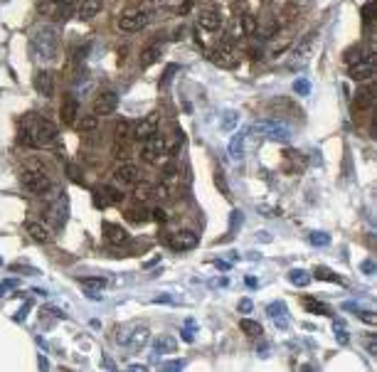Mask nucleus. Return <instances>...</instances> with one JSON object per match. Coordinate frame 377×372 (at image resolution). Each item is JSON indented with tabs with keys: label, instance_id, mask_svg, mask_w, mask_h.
Segmentation results:
<instances>
[{
	"label": "nucleus",
	"instance_id": "nucleus-1",
	"mask_svg": "<svg viewBox=\"0 0 377 372\" xmlns=\"http://www.w3.org/2000/svg\"><path fill=\"white\" fill-rule=\"evenodd\" d=\"M32 52H35V57L45 59V62H50V59L57 57L59 52V35L55 28H40L35 32V37H32Z\"/></svg>",
	"mask_w": 377,
	"mask_h": 372
},
{
	"label": "nucleus",
	"instance_id": "nucleus-2",
	"mask_svg": "<svg viewBox=\"0 0 377 372\" xmlns=\"http://www.w3.org/2000/svg\"><path fill=\"white\" fill-rule=\"evenodd\" d=\"M23 128L35 138V143L37 145L50 143V141L57 136V126H55L52 121H47V118H32V121H25Z\"/></svg>",
	"mask_w": 377,
	"mask_h": 372
},
{
	"label": "nucleus",
	"instance_id": "nucleus-3",
	"mask_svg": "<svg viewBox=\"0 0 377 372\" xmlns=\"http://www.w3.org/2000/svg\"><path fill=\"white\" fill-rule=\"evenodd\" d=\"M252 131H254V133H259V136L271 138V141H281V143L291 138V128L286 126V123L276 121V118H269V121L254 123V126H252Z\"/></svg>",
	"mask_w": 377,
	"mask_h": 372
},
{
	"label": "nucleus",
	"instance_id": "nucleus-4",
	"mask_svg": "<svg viewBox=\"0 0 377 372\" xmlns=\"http://www.w3.org/2000/svg\"><path fill=\"white\" fill-rule=\"evenodd\" d=\"M20 185L28 190V193H35V195H45V193H50V188H52V180H50V175L42 170H25L20 175Z\"/></svg>",
	"mask_w": 377,
	"mask_h": 372
},
{
	"label": "nucleus",
	"instance_id": "nucleus-5",
	"mask_svg": "<svg viewBox=\"0 0 377 372\" xmlns=\"http://www.w3.org/2000/svg\"><path fill=\"white\" fill-rule=\"evenodd\" d=\"M145 25H148V15H145L143 10H138V8H128L118 18V28L123 30V32H138Z\"/></svg>",
	"mask_w": 377,
	"mask_h": 372
},
{
	"label": "nucleus",
	"instance_id": "nucleus-6",
	"mask_svg": "<svg viewBox=\"0 0 377 372\" xmlns=\"http://www.w3.org/2000/svg\"><path fill=\"white\" fill-rule=\"evenodd\" d=\"M45 217H50L57 227H62L69 217V200H67V193H59V198L52 205H47L45 210Z\"/></svg>",
	"mask_w": 377,
	"mask_h": 372
},
{
	"label": "nucleus",
	"instance_id": "nucleus-7",
	"mask_svg": "<svg viewBox=\"0 0 377 372\" xmlns=\"http://www.w3.org/2000/svg\"><path fill=\"white\" fill-rule=\"evenodd\" d=\"M168 150H165V138H160L158 133H153L150 138L143 141V158L148 163H155L158 158H163Z\"/></svg>",
	"mask_w": 377,
	"mask_h": 372
},
{
	"label": "nucleus",
	"instance_id": "nucleus-8",
	"mask_svg": "<svg viewBox=\"0 0 377 372\" xmlns=\"http://www.w3.org/2000/svg\"><path fill=\"white\" fill-rule=\"evenodd\" d=\"M375 72V55H367V57L362 59H355L352 64H350V77L352 79H357V82H362V79H370V74Z\"/></svg>",
	"mask_w": 377,
	"mask_h": 372
},
{
	"label": "nucleus",
	"instance_id": "nucleus-9",
	"mask_svg": "<svg viewBox=\"0 0 377 372\" xmlns=\"http://www.w3.org/2000/svg\"><path fill=\"white\" fill-rule=\"evenodd\" d=\"M118 106V96L114 91H104V94H99L96 96V101H94V116H109L114 114Z\"/></svg>",
	"mask_w": 377,
	"mask_h": 372
},
{
	"label": "nucleus",
	"instance_id": "nucleus-10",
	"mask_svg": "<svg viewBox=\"0 0 377 372\" xmlns=\"http://www.w3.org/2000/svg\"><path fill=\"white\" fill-rule=\"evenodd\" d=\"M153 133H158V114H148L145 118H141V121L136 123V128H133V138H138V141L150 138Z\"/></svg>",
	"mask_w": 377,
	"mask_h": 372
},
{
	"label": "nucleus",
	"instance_id": "nucleus-11",
	"mask_svg": "<svg viewBox=\"0 0 377 372\" xmlns=\"http://www.w3.org/2000/svg\"><path fill=\"white\" fill-rule=\"evenodd\" d=\"M198 242H200V237H198L195 232L182 229V232H177L173 239H170V247L177 249V252H190V249H195V247H198Z\"/></svg>",
	"mask_w": 377,
	"mask_h": 372
},
{
	"label": "nucleus",
	"instance_id": "nucleus-12",
	"mask_svg": "<svg viewBox=\"0 0 377 372\" xmlns=\"http://www.w3.org/2000/svg\"><path fill=\"white\" fill-rule=\"evenodd\" d=\"M25 229H28V234L35 239V242H40V244H47L50 239H52V232H50V227L45 225V222H40V220H30L28 225H25Z\"/></svg>",
	"mask_w": 377,
	"mask_h": 372
},
{
	"label": "nucleus",
	"instance_id": "nucleus-13",
	"mask_svg": "<svg viewBox=\"0 0 377 372\" xmlns=\"http://www.w3.org/2000/svg\"><path fill=\"white\" fill-rule=\"evenodd\" d=\"M212 62H215L217 67H222V69H234V67H239L237 55H234L232 50H227V47L215 50V52H212Z\"/></svg>",
	"mask_w": 377,
	"mask_h": 372
},
{
	"label": "nucleus",
	"instance_id": "nucleus-14",
	"mask_svg": "<svg viewBox=\"0 0 377 372\" xmlns=\"http://www.w3.org/2000/svg\"><path fill=\"white\" fill-rule=\"evenodd\" d=\"M104 237L109 239V244H116V247L128 244V232L123 227H118V225H111V222L104 225Z\"/></svg>",
	"mask_w": 377,
	"mask_h": 372
},
{
	"label": "nucleus",
	"instance_id": "nucleus-15",
	"mask_svg": "<svg viewBox=\"0 0 377 372\" xmlns=\"http://www.w3.org/2000/svg\"><path fill=\"white\" fill-rule=\"evenodd\" d=\"M114 177H116L121 185H136V182H138V168L131 165V163H123V165L116 168Z\"/></svg>",
	"mask_w": 377,
	"mask_h": 372
},
{
	"label": "nucleus",
	"instance_id": "nucleus-16",
	"mask_svg": "<svg viewBox=\"0 0 377 372\" xmlns=\"http://www.w3.org/2000/svg\"><path fill=\"white\" fill-rule=\"evenodd\" d=\"M35 89L42 94V96H52L55 94V77L50 72H37L35 74Z\"/></svg>",
	"mask_w": 377,
	"mask_h": 372
},
{
	"label": "nucleus",
	"instance_id": "nucleus-17",
	"mask_svg": "<svg viewBox=\"0 0 377 372\" xmlns=\"http://www.w3.org/2000/svg\"><path fill=\"white\" fill-rule=\"evenodd\" d=\"M101 8H104V0H82L77 15H79V20H91V18L99 15Z\"/></svg>",
	"mask_w": 377,
	"mask_h": 372
},
{
	"label": "nucleus",
	"instance_id": "nucleus-18",
	"mask_svg": "<svg viewBox=\"0 0 377 372\" xmlns=\"http://www.w3.org/2000/svg\"><path fill=\"white\" fill-rule=\"evenodd\" d=\"M200 28L210 30V32H217V30L222 28V15H220L217 10H205V13H200Z\"/></svg>",
	"mask_w": 377,
	"mask_h": 372
},
{
	"label": "nucleus",
	"instance_id": "nucleus-19",
	"mask_svg": "<svg viewBox=\"0 0 377 372\" xmlns=\"http://www.w3.org/2000/svg\"><path fill=\"white\" fill-rule=\"evenodd\" d=\"M148 338H150V333H148V328H131V335H128V347L131 350H141V347H145V343H148Z\"/></svg>",
	"mask_w": 377,
	"mask_h": 372
},
{
	"label": "nucleus",
	"instance_id": "nucleus-20",
	"mask_svg": "<svg viewBox=\"0 0 377 372\" xmlns=\"http://www.w3.org/2000/svg\"><path fill=\"white\" fill-rule=\"evenodd\" d=\"M266 313H269L271 318H274V323H276L279 328H289V318H286V306H284L281 301H276V303H269Z\"/></svg>",
	"mask_w": 377,
	"mask_h": 372
},
{
	"label": "nucleus",
	"instance_id": "nucleus-21",
	"mask_svg": "<svg viewBox=\"0 0 377 372\" xmlns=\"http://www.w3.org/2000/svg\"><path fill=\"white\" fill-rule=\"evenodd\" d=\"M77 116H79V104H77V99H74V96H67L64 104H62V121H64V123H74Z\"/></svg>",
	"mask_w": 377,
	"mask_h": 372
},
{
	"label": "nucleus",
	"instance_id": "nucleus-22",
	"mask_svg": "<svg viewBox=\"0 0 377 372\" xmlns=\"http://www.w3.org/2000/svg\"><path fill=\"white\" fill-rule=\"evenodd\" d=\"M175 347H177V340H175V338H170V335H158V338H155V345H153V355L160 357L163 352H173Z\"/></svg>",
	"mask_w": 377,
	"mask_h": 372
},
{
	"label": "nucleus",
	"instance_id": "nucleus-23",
	"mask_svg": "<svg viewBox=\"0 0 377 372\" xmlns=\"http://www.w3.org/2000/svg\"><path fill=\"white\" fill-rule=\"evenodd\" d=\"M372 96H375V91H372L370 86H362V89L357 91V96H355V106H357V111H367V109L372 106Z\"/></svg>",
	"mask_w": 377,
	"mask_h": 372
},
{
	"label": "nucleus",
	"instance_id": "nucleus-24",
	"mask_svg": "<svg viewBox=\"0 0 377 372\" xmlns=\"http://www.w3.org/2000/svg\"><path fill=\"white\" fill-rule=\"evenodd\" d=\"M160 52H163V47H160L158 42H155V45H150V47H145L143 52H141V67H143V69H145V67H150L155 59L160 57Z\"/></svg>",
	"mask_w": 377,
	"mask_h": 372
},
{
	"label": "nucleus",
	"instance_id": "nucleus-25",
	"mask_svg": "<svg viewBox=\"0 0 377 372\" xmlns=\"http://www.w3.org/2000/svg\"><path fill=\"white\" fill-rule=\"evenodd\" d=\"M230 155H232L234 160H242V158H244V136H242V133L232 136V141H230Z\"/></svg>",
	"mask_w": 377,
	"mask_h": 372
},
{
	"label": "nucleus",
	"instance_id": "nucleus-26",
	"mask_svg": "<svg viewBox=\"0 0 377 372\" xmlns=\"http://www.w3.org/2000/svg\"><path fill=\"white\" fill-rule=\"evenodd\" d=\"M131 136H133V126H131L126 118H121L116 123V141L126 143V141H131Z\"/></svg>",
	"mask_w": 377,
	"mask_h": 372
},
{
	"label": "nucleus",
	"instance_id": "nucleus-27",
	"mask_svg": "<svg viewBox=\"0 0 377 372\" xmlns=\"http://www.w3.org/2000/svg\"><path fill=\"white\" fill-rule=\"evenodd\" d=\"M289 281L293 286H308V284H311V276H308V271H303V269H293V271H289Z\"/></svg>",
	"mask_w": 377,
	"mask_h": 372
},
{
	"label": "nucleus",
	"instance_id": "nucleus-28",
	"mask_svg": "<svg viewBox=\"0 0 377 372\" xmlns=\"http://www.w3.org/2000/svg\"><path fill=\"white\" fill-rule=\"evenodd\" d=\"M133 198H136L138 202H145L148 198H153V185H150V182H143V180H141V182H136Z\"/></svg>",
	"mask_w": 377,
	"mask_h": 372
},
{
	"label": "nucleus",
	"instance_id": "nucleus-29",
	"mask_svg": "<svg viewBox=\"0 0 377 372\" xmlns=\"http://www.w3.org/2000/svg\"><path fill=\"white\" fill-rule=\"evenodd\" d=\"M239 328L247 333V335H252V338H259L261 335V325L257 320H249V318H242L239 320Z\"/></svg>",
	"mask_w": 377,
	"mask_h": 372
},
{
	"label": "nucleus",
	"instance_id": "nucleus-30",
	"mask_svg": "<svg viewBox=\"0 0 377 372\" xmlns=\"http://www.w3.org/2000/svg\"><path fill=\"white\" fill-rule=\"evenodd\" d=\"M257 30H259V23H257L254 15H244V18H242V32H244L247 37L257 35Z\"/></svg>",
	"mask_w": 377,
	"mask_h": 372
},
{
	"label": "nucleus",
	"instance_id": "nucleus-31",
	"mask_svg": "<svg viewBox=\"0 0 377 372\" xmlns=\"http://www.w3.org/2000/svg\"><path fill=\"white\" fill-rule=\"evenodd\" d=\"M96 126H99V118H96L94 114L82 116V118H79V131H82V133H91V131H96Z\"/></svg>",
	"mask_w": 377,
	"mask_h": 372
},
{
	"label": "nucleus",
	"instance_id": "nucleus-32",
	"mask_svg": "<svg viewBox=\"0 0 377 372\" xmlns=\"http://www.w3.org/2000/svg\"><path fill=\"white\" fill-rule=\"evenodd\" d=\"M303 306H306V311H311V313L330 315V308H328L325 303H320V301H313V298H306V301H303Z\"/></svg>",
	"mask_w": 377,
	"mask_h": 372
},
{
	"label": "nucleus",
	"instance_id": "nucleus-33",
	"mask_svg": "<svg viewBox=\"0 0 377 372\" xmlns=\"http://www.w3.org/2000/svg\"><path fill=\"white\" fill-rule=\"evenodd\" d=\"M313 276H316V279H323V281H335V284H343V281H340V276H335V274H333L330 269H325V266H316Z\"/></svg>",
	"mask_w": 377,
	"mask_h": 372
},
{
	"label": "nucleus",
	"instance_id": "nucleus-34",
	"mask_svg": "<svg viewBox=\"0 0 377 372\" xmlns=\"http://www.w3.org/2000/svg\"><path fill=\"white\" fill-rule=\"evenodd\" d=\"M237 123H239V111H232V109L225 111V116H222V128H225V131H232Z\"/></svg>",
	"mask_w": 377,
	"mask_h": 372
},
{
	"label": "nucleus",
	"instance_id": "nucleus-35",
	"mask_svg": "<svg viewBox=\"0 0 377 372\" xmlns=\"http://www.w3.org/2000/svg\"><path fill=\"white\" fill-rule=\"evenodd\" d=\"M72 10H74L72 0H62V3L57 5V10H55V18L64 20V18H69V15H72Z\"/></svg>",
	"mask_w": 377,
	"mask_h": 372
},
{
	"label": "nucleus",
	"instance_id": "nucleus-36",
	"mask_svg": "<svg viewBox=\"0 0 377 372\" xmlns=\"http://www.w3.org/2000/svg\"><path fill=\"white\" fill-rule=\"evenodd\" d=\"M215 185H217V190H220L225 198H230V195H232V193H230V185H227V180H225V172H222V170L215 172Z\"/></svg>",
	"mask_w": 377,
	"mask_h": 372
},
{
	"label": "nucleus",
	"instance_id": "nucleus-37",
	"mask_svg": "<svg viewBox=\"0 0 377 372\" xmlns=\"http://www.w3.org/2000/svg\"><path fill=\"white\" fill-rule=\"evenodd\" d=\"M104 286H106V279H82L84 291H101Z\"/></svg>",
	"mask_w": 377,
	"mask_h": 372
},
{
	"label": "nucleus",
	"instance_id": "nucleus-38",
	"mask_svg": "<svg viewBox=\"0 0 377 372\" xmlns=\"http://www.w3.org/2000/svg\"><path fill=\"white\" fill-rule=\"evenodd\" d=\"M308 242H311L313 247H328V244H330V237H328L325 232H313V234L308 237Z\"/></svg>",
	"mask_w": 377,
	"mask_h": 372
},
{
	"label": "nucleus",
	"instance_id": "nucleus-39",
	"mask_svg": "<svg viewBox=\"0 0 377 372\" xmlns=\"http://www.w3.org/2000/svg\"><path fill=\"white\" fill-rule=\"evenodd\" d=\"M165 5H170V8H177L180 13H187V10L193 8V0H165Z\"/></svg>",
	"mask_w": 377,
	"mask_h": 372
},
{
	"label": "nucleus",
	"instance_id": "nucleus-40",
	"mask_svg": "<svg viewBox=\"0 0 377 372\" xmlns=\"http://www.w3.org/2000/svg\"><path fill=\"white\" fill-rule=\"evenodd\" d=\"M293 91H296V94H301V96H306V94L311 91L308 79H296V82H293Z\"/></svg>",
	"mask_w": 377,
	"mask_h": 372
},
{
	"label": "nucleus",
	"instance_id": "nucleus-41",
	"mask_svg": "<svg viewBox=\"0 0 377 372\" xmlns=\"http://www.w3.org/2000/svg\"><path fill=\"white\" fill-rule=\"evenodd\" d=\"M372 18H375V3H367V5L362 8V23H365V25H370V23H372Z\"/></svg>",
	"mask_w": 377,
	"mask_h": 372
},
{
	"label": "nucleus",
	"instance_id": "nucleus-42",
	"mask_svg": "<svg viewBox=\"0 0 377 372\" xmlns=\"http://www.w3.org/2000/svg\"><path fill=\"white\" fill-rule=\"evenodd\" d=\"M15 286H20L18 279H5V281H0V296H5L10 288H15Z\"/></svg>",
	"mask_w": 377,
	"mask_h": 372
},
{
	"label": "nucleus",
	"instance_id": "nucleus-43",
	"mask_svg": "<svg viewBox=\"0 0 377 372\" xmlns=\"http://www.w3.org/2000/svg\"><path fill=\"white\" fill-rule=\"evenodd\" d=\"M175 64H170L168 69H165V74H163V82H160V89H168V84H170V79H173V74H175Z\"/></svg>",
	"mask_w": 377,
	"mask_h": 372
},
{
	"label": "nucleus",
	"instance_id": "nucleus-44",
	"mask_svg": "<svg viewBox=\"0 0 377 372\" xmlns=\"http://www.w3.org/2000/svg\"><path fill=\"white\" fill-rule=\"evenodd\" d=\"M126 155H128V150L123 148V143H121V141H116V145H114V158H116V160H123Z\"/></svg>",
	"mask_w": 377,
	"mask_h": 372
},
{
	"label": "nucleus",
	"instance_id": "nucleus-45",
	"mask_svg": "<svg viewBox=\"0 0 377 372\" xmlns=\"http://www.w3.org/2000/svg\"><path fill=\"white\" fill-rule=\"evenodd\" d=\"M150 217H153L155 222H160V225H163V222L168 220V215H165V210H160V207H155V210L150 212Z\"/></svg>",
	"mask_w": 377,
	"mask_h": 372
},
{
	"label": "nucleus",
	"instance_id": "nucleus-46",
	"mask_svg": "<svg viewBox=\"0 0 377 372\" xmlns=\"http://www.w3.org/2000/svg\"><path fill=\"white\" fill-rule=\"evenodd\" d=\"M128 217H131L133 222H145V220L150 217V212H145V210H138V212H131Z\"/></svg>",
	"mask_w": 377,
	"mask_h": 372
},
{
	"label": "nucleus",
	"instance_id": "nucleus-47",
	"mask_svg": "<svg viewBox=\"0 0 377 372\" xmlns=\"http://www.w3.org/2000/svg\"><path fill=\"white\" fill-rule=\"evenodd\" d=\"M180 335H182V340H185V343H193V340H195V335H193V328H190V325H185V330H182Z\"/></svg>",
	"mask_w": 377,
	"mask_h": 372
},
{
	"label": "nucleus",
	"instance_id": "nucleus-48",
	"mask_svg": "<svg viewBox=\"0 0 377 372\" xmlns=\"http://www.w3.org/2000/svg\"><path fill=\"white\" fill-rule=\"evenodd\" d=\"M30 308H32V303H25V306H23V308H20V311H18V315H15V320H20V323H23V320H25V313H28Z\"/></svg>",
	"mask_w": 377,
	"mask_h": 372
},
{
	"label": "nucleus",
	"instance_id": "nucleus-49",
	"mask_svg": "<svg viewBox=\"0 0 377 372\" xmlns=\"http://www.w3.org/2000/svg\"><path fill=\"white\" fill-rule=\"evenodd\" d=\"M239 311H242V313H249V311H252V301H249V298L239 301Z\"/></svg>",
	"mask_w": 377,
	"mask_h": 372
},
{
	"label": "nucleus",
	"instance_id": "nucleus-50",
	"mask_svg": "<svg viewBox=\"0 0 377 372\" xmlns=\"http://www.w3.org/2000/svg\"><path fill=\"white\" fill-rule=\"evenodd\" d=\"M357 311H360V308H357ZM360 318H362V320H365V323H370V325H372V323H375V315L370 313V311H360Z\"/></svg>",
	"mask_w": 377,
	"mask_h": 372
},
{
	"label": "nucleus",
	"instance_id": "nucleus-51",
	"mask_svg": "<svg viewBox=\"0 0 377 372\" xmlns=\"http://www.w3.org/2000/svg\"><path fill=\"white\" fill-rule=\"evenodd\" d=\"M182 367V362L180 360H170V362H165V370H180Z\"/></svg>",
	"mask_w": 377,
	"mask_h": 372
},
{
	"label": "nucleus",
	"instance_id": "nucleus-52",
	"mask_svg": "<svg viewBox=\"0 0 377 372\" xmlns=\"http://www.w3.org/2000/svg\"><path fill=\"white\" fill-rule=\"evenodd\" d=\"M128 370H131V372H145L148 367H145V365H141V362H133V365H128Z\"/></svg>",
	"mask_w": 377,
	"mask_h": 372
},
{
	"label": "nucleus",
	"instance_id": "nucleus-53",
	"mask_svg": "<svg viewBox=\"0 0 377 372\" xmlns=\"http://www.w3.org/2000/svg\"><path fill=\"white\" fill-rule=\"evenodd\" d=\"M362 271H365V274H372V271H375V264H372V261H362Z\"/></svg>",
	"mask_w": 377,
	"mask_h": 372
},
{
	"label": "nucleus",
	"instance_id": "nucleus-54",
	"mask_svg": "<svg viewBox=\"0 0 377 372\" xmlns=\"http://www.w3.org/2000/svg\"><path fill=\"white\" fill-rule=\"evenodd\" d=\"M247 286H249V288H257V286H259V281H257L254 276H247Z\"/></svg>",
	"mask_w": 377,
	"mask_h": 372
},
{
	"label": "nucleus",
	"instance_id": "nucleus-55",
	"mask_svg": "<svg viewBox=\"0 0 377 372\" xmlns=\"http://www.w3.org/2000/svg\"><path fill=\"white\" fill-rule=\"evenodd\" d=\"M155 301H163V303H173V298H168V296H165V293H163V296H158V298H155Z\"/></svg>",
	"mask_w": 377,
	"mask_h": 372
},
{
	"label": "nucleus",
	"instance_id": "nucleus-56",
	"mask_svg": "<svg viewBox=\"0 0 377 372\" xmlns=\"http://www.w3.org/2000/svg\"><path fill=\"white\" fill-rule=\"evenodd\" d=\"M217 269H222V271H225V269H230V264H227V261H217Z\"/></svg>",
	"mask_w": 377,
	"mask_h": 372
},
{
	"label": "nucleus",
	"instance_id": "nucleus-57",
	"mask_svg": "<svg viewBox=\"0 0 377 372\" xmlns=\"http://www.w3.org/2000/svg\"><path fill=\"white\" fill-rule=\"evenodd\" d=\"M40 367H42V370H47V367H50V365H47V360H45L42 355H40Z\"/></svg>",
	"mask_w": 377,
	"mask_h": 372
},
{
	"label": "nucleus",
	"instance_id": "nucleus-58",
	"mask_svg": "<svg viewBox=\"0 0 377 372\" xmlns=\"http://www.w3.org/2000/svg\"><path fill=\"white\" fill-rule=\"evenodd\" d=\"M345 311H357V303H345Z\"/></svg>",
	"mask_w": 377,
	"mask_h": 372
},
{
	"label": "nucleus",
	"instance_id": "nucleus-59",
	"mask_svg": "<svg viewBox=\"0 0 377 372\" xmlns=\"http://www.w3.org/2000/svg\"><path fill=\"white\" fill-rule=\"evenodd\" d=\"M40 3H55V5H59L62 0H40Z\"/></svg>",
	"mask_w": 377,
	"mask_h": 372
},
{
	"label": "nucleus",
	"instance_id": "nucleus-60",
	"mask_svg": "<svg viewBox=\"0 0 377 372\" xmlns=\"http://www.w3.org/2000/svg\"><path fill=\"white\" fill-rule=\"evenodd\" d=\"M0 264H3V257H0Z\"/></svg>",
	"mask_w": 377,
	"mask_h": 372
}]
</instances>
